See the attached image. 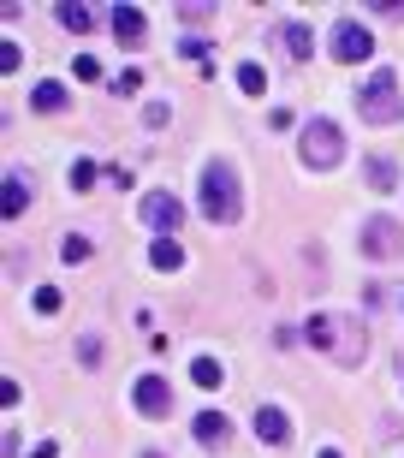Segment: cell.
<instances>
[{
  "mask_svg": "<svg viewBox=\"0 0 404 458\" xmlns=\"http://www.w3.org/2000/svg\"><path fill=\"white\" fill-rule=\"evenodd\" d=\"M149 262H155V268H161V274H173V268H179V262H185V250H179V244H173V238H155Z\"/></svg>",
  "mask_w": 404,
  "mask_h": 458,
  "instance_id": "obj_15",
  "label": "cell"
},
{
  "mask_svg": "<svg viewBox=\"0 0 404 458\" xmlns=\"http://www.w3.org/2000/svg\"><path fill=\"white\" fill-rule=\"evenodd\" d=\"M321 458H339V453H333V446H327V453H321Z\"/></svg>",
  "mask_w": 404,
  "mask_h": 458,
  "instance_id": "obj_27",
  "label": "cell"
},
{
  "mask_svg": "<svg viewBox=\"0 0 404 458\" xmlns=\"http://www.w3.org/2000/svg\"><path fill=\"white\" fill-rule=\"evenodd\" d=\"M54 18H60L66 30H78V36H84L89 24H96V18H89V6H78V0H66V6H60V13H54Z\"/></svg>",
  "mask_w": 404,
  "mask_h": 458,
  "instance_id": "obj_19",
  "label": "cell"
},
{
  "mask_svg": "<svg viewBox=\"0 0 404 458\" xmlns=\"http://www.w3.org/2000/svg\"><path fill=\"white\" fill-rule=\"evenodd\" d=\"M357 244H363V256H375V262H392V256H404V221H392V215H369L363 233H357Z\"/></svg>",
  "mask_w": 404,
  "mask_h": 458,
  "instance_id": "obj_5",
  "label": "cell"
},
{
  "mask_svg": "<svg viewBox=\"0 0 404 458\" xmlns=\"http://www.w3.org/2000/svg\"><path fill=\"white\" fill-rule=\"evenodd\" d=\"M167 119H173L167 102H149V107H143V125H167Z\"/></svg>",
  "mask_w": 404,
  "mask_h": 458,
  "instance_id": "obj_24",
  "label": "cell"
},
{
  "mask_svg": "<svg viewBox=\"0 0 404 458\" xmlns=\"http://www.w3.org/2000/svg\"><path fill=\"white\" fill-rule=\"evenodd\" d=\"M190 435H197L202 446H226V435H232V423H226L220 411H197V423H190Z\"/></svg>",
  "mask_w": 404,
  "mask_h": 458,
  "instance_id": "obj_11",
  "label": "cell"
},
{
  "mask_svg": "<svg viewBox=\"0 0 404 458\" xmlns=\"http://www.w3.org/2000/svg\"><path fill=\"white\" fill-rule=\"evenodd\" d=\"M96 185V161H72V191H89Z\"/></svg>",
  "mask_w": 404,
  "mask_h": 458,
  "instance_id": "obj_21",
  "label": "cell"
},
{
  "mask_svg": "<svg viewBox=\"0 0 404 458\" xmlns=\"http://www.w3.org/2000/svg\"><path fill=\"white\" fill-rule=\"evenodd\" d=\"M30 458H60V446H54V441H42V446H36Z\"/></svg>",
  "mask_w": 404,
  "mask_h": 458,
  "instance_id": "obj_26",
  "label": "cell"
},
{
  "mask_svg": "<svg viewBox=\"0 0 404 458\" xmlns=\"http://www.w3.org/2000/svg\"><path fill=\"white\" fill-rule=\"evenodd\" d=\"M78 363H84V369H96V363H101V340H78Z\"/></svg>",
  "mask_w": 404,
  "mask_h": 458,
  "instance_id": "obj_22",
  "label": "cell"
},
{
  "mask_svg": "<svg viewBox=\"0 0 404 458\" xmlns=\"http://www.w3.org/2000/svg\"><path fill=\"white\" fill-rule=\"evenodd\" d=\"M399 375H404V363H399Z\"/></svg>",
  "mask_w": 404,
  "mask_h": 458,
  "instance_id": "obj_28",
  "label": "cell"
},
{
  "mask_svg": "<svg viewBox=\"0 0 404 458\" xmlns=\"http://www.w3.org/2000/svg\"><path fill=\"white\" fill-rule=\"evenodd\" d=\"M131 399H137L143 417H167V411H173V387L161 381V375H143V381L131 387Z\"/></svg>",
  "mask_w": 404,
  "mask_h": 458,
  "instance_id": "obj_8",
  "label": "cell"
},
{
  "mask_svg": "<svg viewBox=\"0 0 404 458\" xmlns=\"http://www.w3.org/2000/svg\"><path fill=\"white\" fill-rule=\"evenodd\" d=\"M256 441L286 446V441H291V417H286L280 405H262V411H256Z\"/></svg>",
  "mask_w": 404,
  "mask_h": 458,
  "instance_id": "obj_9",
  "label": "cell"
},
{
  "mask_svg": "<svg viewBox=\"0 0 404 458\" xmlns=\"http://www.w3.org/2000/svg\"><path fill=\"white\" fill-rule=\"evenodd\" d=\"M60 262H66V268L89 262V238H84V233H66V238H60Z\"/></svg>",
  "mask_w": 404,
  "mask_h": 458,
  "instance_id": "obj_16",
  "label": "cell"
},
{
  "mask_svg": "<svg viewBox=\"0 0 404 458\" xmlns=\"http://www.w3.org/2000/svg\"><path fill=\"white\" fill-rule=\"evenodd\" d=\"M72 66H78V78H84V84H96V78H101V60H89V54H84V60H72Z\"/></svg>",
  "mask_w": 404,
  "mask_h": 458,
  "instance_id": "obj_25",
  "label": "cell"
},
{
  "mask_svg": "<svg viewBox=\"0 0 404 458\" xmlns=\"http://www.w3.org/2000/svg\"><path fill=\"white\" fill-rule=\"evenodd\" d=\"M190 381H197V387H220V381H226V369H220L215 357H197V363H190Z\"/></svg>",
  "mask_w": 404,
  "mask_h": 458,
  "instance_id": "obj_18",
  "label": "cell"
},
{
  "mask_svg": "<svg viewBox=\"0 0 404 458\" xmlns=\"http://www.w3.org/2000/svg\"><path fill=\"white\" fill-rule=\"evenodd\" d=\"M30 107H36V114H60V107H66V84H54V78H42V84L30 89Z\"/></svg>",
  "mask_w": 404,
  "mask_h": 458,
  "instance_id": "obj_12",
  "label": "cell"
},
{
  "mask_svg": "<svg viewBox=\"0 0 404 458\" xmlns=\"http://www.w3.org/2000/svg\"><path fill=\"white\" fill-rule=\"evenodd\" d=\"M303 340L316 345V352H327L333 363H363V327H357V316L321 310V316L303 322Z\"/></svg>",
  "mask_w": 404,
  "mask_h": 458,
  "instance_id": "obj_1",
  "label": "cell"
},
{
  "mask_svg": "<svg viewBox=\"0 0 404 458\" xmlns=\"http://www.w3.org/2000/svg\"><path fill=\"white\" fill-rule=\"evenodd\" d=\"M179 221H185V208H179V197H173V191H149V197H143V226H155V233L167 238Z\"/></svg>",
  "mask_w": 404,
  "mask_h": 458,
  "instance_id": "obj_7",
  "label": "cell"
},
{
  "mask_svg": "<svg viewBox=\"0 0 404 458\" xmlns=\"http://www.w3.org/2000/svg\"><path fill=\"white\" fill-rule=\"evenodd\" d=\"M286 48L298 54V60H309V54H316V30H309V24H286Z\"/></svg>",
  "mask_w": 404,
  "mask_h": 458,
  "instance_id": "obj_17",
  "label": "cell"
},
{
  "mask_svg": "<svg viewBox=\"0 0 404 458\" xmlns=\"http://www.w3.org/2000/svg\"><path fill=\"white\" fill-rule=\"evenodd\" d=\"M357 114L369 119V125H392V119L404 114V102H399V78H392V66H375V78L363 84V96H357Z\"/></svg>",
  "mask_w": 404,
  "mask_h": 458,
  "instance_id": "obj_4",
  "label": "cell"
},
{
  "mask_svg": "<svg viewBox=\"0 0 404 458\" xmlns=\"http://www.w3.org/2000/svg\"><path fill=\"white\" fill-rule=\"evenodd\" d=\"M375 54V36L357 24V18H339L333 24V60L339 66H357V60H369Z\"/></svg>",
  "mask_w": 404,
  "mask_h": 458,
  "instance_id": "obj_6",
  "label": "cell"
},
{
  "mask_svg": "<svg viewBox=\"0 0 404 458\" xmlns=\"http://www.w3.org/2000/svg\"><path fill=\"white\" fill-rule=\"evenodd\" d=\"M202 215L215 226H232L238 215H244V191H238L232 161H208V167H202Z\"/></svg>",
  "mask_w": 404,
  "mask_h": 458,
  "instance_id": "obj_2",
  "label": "cell"
},
{
  "mask_svg": "<svg viewBox=\"0 0 404 458\" xmlns=\"http://www.w3.org/2000/svg\"><path fill=\"white\" fill-rule=\"evenodd\" d=\"M298 155H303V167H339V161H345V131H339L333 119H309V125H303L298 131Z\"/></svg>",
  "mask_w": 404,
  "mask_h": 458,
  "instance_id": "obj_3",
  "label": "cell"
},
{
  "mask_svg": "<svg viewBox=\"0 0 404 458\" xmlns=\"http://www.w3.org/2000/svg\"><path fill=\"white\" fill-rule=\"evenodd\" d=\"M369 185H375V191H392V185H399V167H392V155H369Z\"/></svg>",
  "mask_w": 404,
  "mask_h": 458,
  "instance_id": "obj_14",
  "label": "cell"
},
{
  "mask_svg": "<svg viewBox=\"0 0 404 458\" xmlns=\"http://www.w3.org/2000/svg\"><path fill=\"white\" fill-rule=\"evenodd\" d=\"M36 310H42V316H54V310H60V292H54V286H36Z\"/></svg>",
  "mask_w": 404,
  "mask_h": 458,
  "instance_id": "obj_23",
  "label": "cell"
},
{
  "mask_svg": "<svg viewBox=\"0 0 404 458\" xmlns=\"http://www.w3.org/2000/svg\"><path fill=\"white\" fill-rule=\"evenodd\" d=\"M114 36L125 42V48H137V42L149 36V24H143V6H114Z\"/></svg>",
  "mask_w": 404,
  "mask_h": 458,
  "instance_id": "obj_10",
  "label": "cell"
},
{
  "mask_svg": "<svg viewBox=\"0 0 404 458\" xmlns=\"http://www.w3.org/2000/svg\"><path fill=\"white\" fill-rule=\"evenodd\" d=\"M24 208H30V185H24L18 173H6V208H0V215H6V221H18Z\"/></svg>",
  "mask_w": 404,
  "mask_h": 458,
  "instance_id": "obj_13",
  "label": "cell"
},
{
  "mask_svg": "<svg viewBox=\"0 0 404 458\" xmlns=\"http://www.w3.org/2000/svg\"><path fill=\"white\" fill-rule=\"evenodd\" d=\"M238 89H244V96H262V89H268V72L262 66H238Z\"/></svg>",
  "mask_w": 404,
  "mask_h": 458,
  "instance_id": "obj_20",
  "label": "cell"
}]
</instances>
